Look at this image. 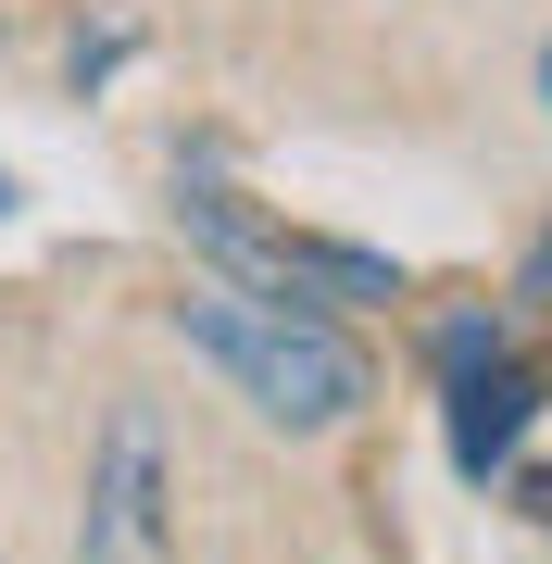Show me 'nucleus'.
I'll list each match as a JSON object with an SVG mask.
<instances>
[{"label": "nucleus", "mask_w": 552, "mask_h": 564, "mask_svg": "<svg viewBox=\"0 0 552 564\" xmlns=\"http://www.w3.org/2000/svg\"><path fill=\"white\" fill-rule=\"evenodd\" d=\"M0 214H13V176H0Z\"/></svg>", "instance_id": "6e6552de"}, {"label": "nucleus", "mask_w": 552, "mask_h": 564, "mask_svg": "<svg viewBox=\"0 0 552 564\" xmlns=\"http://www.w3.org/2000/svg\"><path fill=\"white\" fill-rule=\"evenodd\" d=\"M188 239L226 263V289H264V302H302V314H339V302H402V263L389 251H351V239H289V226H251L226 188H188Z\"/></svg>", "instance_id": "f03ea898"}, {"label": "nucleus", "mask_w": 552, "mask_h": 564, "mask_svg": "<svg viewBox=\"0 0 552 564\" xmlns=\"http://www.w3.org/2000/svg\"><path fill=\"white\" fill-rule=\"evenodd\" d=\"M176 339L214 351L226 377L251 389V414H264V426H302V440H314V426H351V414H365V389H377L365 351H351L327 314L264 302V289H226V276L176 302Z\"/></svg>", "instance_id": "f257e3e1"}, {"label": "nucleus", "mask_w": 552, "mask_h": 564, "mask_svg": "<svg viewBox=\"0 0 552 564\" xmlns=\"http://www.w3.org/2000/svg\"><path fill=\"white\" fill-rule=\"evenodd\" d=\"M540 101H552V51H540Z\"/></svg>", "instance_id": "0eeeda50"}, {"label": "nucleus", "mask_w": 552, "mask_h": 564, "mask_svg": "<svg viewBox=\"0 0 552 564\" xmlns=\"http://www.w3.org/2000/svg\"><path fill=\"white\" fill-rule=\"evenodd\" d=\"M76 564H176V440L151 402L101 414L88 502H76Z\"/></svg>", "instance_id": "7ed1b4c3"}, {"label": "nucleus", "mask_w": 552, "mask_h": 564, "mask_svg": "<svg viewBox=\"0 0 552 564\" xmlns=\"http://www.w3.org/2000/svg\"><path fill=\"white\" fill-rule=\"evenodd\" d=\"M440 364H452V377H465V364H502V326L490 314H452L440 326Z\"/></svg>", "instance_id": "39448f33"}, {"label": "nucleus", "mask_w": 552, "mask_h": 564, "mask_svg": "<svg viewBox=\"0 0 552 564\" xmlns=\"http://www.w3.org/2000/svg\"><path fill=\"white\" fill-rule=\"evenodd\" d=\"M528 414H540L528 364H465V377H452V464H465V477H502L515 440H528Z\"/></svg>", "instance_id": "20e7f679"}, {"label": "nucleus", "mask_w": 552, "mask_h": 564, "mask_svg": "<svg viewBox=\"0 0 552 564\" xmlns=\"http://www.w3.org/2000/svg\"><path fill=\"white\" fill-rule=\"evenodd\" d=\"M515 302H528V314H552V226L528 239V276H515Z\"/></svg>", "instance_id": "423d86ee"}]
</instances>
